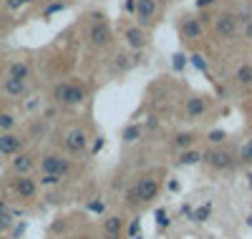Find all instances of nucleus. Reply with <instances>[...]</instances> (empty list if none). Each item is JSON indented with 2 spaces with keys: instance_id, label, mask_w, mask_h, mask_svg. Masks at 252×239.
Returning a JSON list of instances; mask_svg holds the SVG:
<instances>
[{
  "instance_id": "1",
  "label": "nucleus",
  "mask_w": 252,
  "mask_h": 239,
  "mask_svg": "<svg viewBox=\"0 0 252 239\" xmlns=\"http://www.w3.org/2000/svg\"><path fill=\"white\" fill-rule=\"evenodd\" d=\"M157 197H159V181L146 174V177L136 179V184L129 189L126 202H129L131 207H141V204H152Z\"/></svg>"
},
{
  "instance_id": "2",
  "label": "nucleus",
  "mask_w": 252,
  "mask_h": 239,
  "mask_svg": "<svg viewBox=\"0 0 252 239\" xmlns=\"http://www.w3.org/2000/svg\"><path fill=\"white\" fill-rule=\"evenodd\" d=\"M89 91H86V86L83 83H76V81H63V83H56V89H53V101L58 106H81L83 101H86Z\"/></svg>"
},
{
  "instance_id": "3",
  "label": "nucleus",
  "mask_w": 252,
  "mask_h": 239,
  "mask_svg": "<svg viewBox=\"0 0 252 239\" xmlns=\"http://www.w3.org/2000/svg\"><path fill=\"white\" fill-rule=\"evenodd\" d=\"M35 166L40 169V174H53V177H61V179H66L73 171V161L66 154H61V151H48V154H43Z\"/></svg>"
},
{
  "instance_id": "4",
  "label": "nucleus",
  "mask_w": 252,
  "mask_h": 239,
  "mask_svg": "<svg viewBox=\"0 0 252 239\" xmlns=\"http://www.w3.org/2000/svg\"><path fill=\"white\" fill-rule=\"evenodd\" d=\"M91 146V134L83 126H73L63 136V149H66V156H86Z\"/></svg>"
},
{
  "instance_id": "5",
  "label": "nucleus",
  "mask_w": 252,
  "mask_h": 239,
  "mask_svg": "<svg viewBox=\"0 0 252 239\" xmlns=\"http://www.w3.org/2000/svg\"><path fill=\"white\" fill-rule=\"evenodd\" d=\"M202 161L215 171H232L237 164L235 154L224 146H209L207 151H202Z\"/></svg>"
},
{
  "instance_id": "6",
  "label": "nucleus",
  "mask_w": 252,
  "mask_h": 239,
  "mask_svg": "<svg viewBox=\"0 0 252 239\" xmlns=\"http://www.w3.org/2000/svg\"><path fill=\"white\" fill-rule=\"evenodd\" d=\"M209 111H212V98H209V96L194 93V96H189V98L184 101V119H187V121H199V119H204Z\"/></svg>"
},
{
  "instance_id": "7",
  "label": "nucleus",
  "mask_w": 252,
  "mask_h": 239,
  "mask_svg": "<svg viewBox=\"0 0 252 239\" xmlns=\"http://www.w3.org/2000/svg\"><path fill=\"white\" fill-rule=\"evenodd\" d=\"M134 13L141 28L154 26V20L159 15V0H134Z\"/></svg>"
},
{
  "instance_id": "8",
  "label": "nucleus",
  "mask_w": 252,
  "mask_h": 239,
  "mask_svg": "<svg viewBox=\"0 0 252 239\" xmlns=\"http://www.w3.org/2000/svg\"><path fill=\"white\" fill-rule=\"evenodd\" d=\"M111 26L106 23V20H91V26H89V43L94 48H106L109 43H111Z\"/></svg>"
},
{
  "instance_id": "9",
  "label": "nucleus",
  "mask_w": 252,
  "mask_h": 239,
  "mask_svg": "<svg viewBox=\"0 0 252 239\" xmlns=\"http://www.w3.org/2000/svg\"><path fill=\"white\" fill-rule=\"evenodd\" d=\"M10 189H13V194L18 199L31 202V199H35V194H38V181L31 177V174H28V177H15Z\"/></svg>"
},
{
  "instance_id": "10",
  "label": "nucleus",
  "mask_w": 252,
  "mask_h": 239,
  "mask_svg": "<svg viewBox=\"0 0 252 239\" xmlns=\"http://www.w3.org/2000/svg\"><path fill=\"white\" fill-rule=\"evenodd\" d=\"M26 146V136H20L15 131H3L0 134V156H15Z\"/></svg>"
},
{
  "instance_id": "11",
  "label": "nucleus",
  "mask_w": 252,
  "mask_h": 239,
  "mask_svg": "<svg viewBox=\"0 0 252 239\" xmlns=\"http://www.w3.org/2000/svg\"><path fill=\"white\" fill-rule=\"evenodd\" d=\"M202 33H204V26H202V20H199L197 15H184V18L179 20V35H182L184 40L194 43V40L202 38Z\"/></svg>"
},
{
  "instance_id": "12",
  "label": "nucleus",
  "mask_w": 252,
  "mask_h": 239,
  "mask_svg": "<svg viewBox=\"0 0 252 239\" xmlns=\"http://www.w3.org/2000/svg\"><path fill=\"white\" fill-rule=\"evenodd\" d=\"M35 156L31 154V151H20V154H15L10 159V171L15 174V177H28V174L35 169Z\"/></svg>"
},
{
  "instance_id": "13",
  "label": "nucleus",
  "mask_w": 252,
  "mask_h": 239,
  "mask_svg": "<svg viewBox=\"0 0 252 239\" xmlns=\"http://www.w3.org/2000/svg\"><path fill=\"white\" fill-rule=\"evenodd\" d=\"M215 33L220 40H229L235 33H237V20L232 13H220L215 18Z\"/></svg>"
},
{
  "instance_id": "14",
  "label": "nucleus",
  "mask_w": 252,
  "mask_h": 239,
  "mask_svg": "<svg viewBox=\"0 0 252 239\" xmlns=\"http://www.w3.org/2000/svg\"><path fill=\"white\" fill-rule=\"evenodd\" d=\"M121 232H124V219L119 214H109L101 224V234L103 239H121Z\"/></svg>"
},
{
  "instance_id": "15",
  "label": "nucleus",
  "mask_w": 252,
  "mask_h": 239,
  "mask_svg": "<svg viewBox=\"0 0 252 239\" xmlns=\"http://www.w3.org/2000/svg\"><path fill=\"white\" fill-rule=\"evenodd\" d=\"M124 35H126L129 48H134V51H144L146 48V30L141 26H129Z\"/></svg>"
},
{
  "instance_id": "16",
  "label": "nucleus",
  "mask_w": 252,
  "mask_h": 239,
  "mask_svg": "<svg viewBox=\"0 0 252 239\" xmlns=\"http://www.w3.org/2000/svg\"><path fill=\"white\" fill-rule=\"evenodd\" d=\"M26 91H28V81H18V78H8V76H5V81H3V93H5L8 98H23Z\"/></svg>"
},
{
  "instance_id": "17",
  "label": "nucleus",
  "mask_w": 252,
  "mask_h": 239,
  "mask_svg": "<svg viewBox=\"0 0 252 239\" xmlns=\"http://www.w3.org/2000/svg\"><path fill=\"white\" fill-rule=\"evenodd\" d=\"M8 78H18V81H28L31 78V66L26 60H13L8 66Z\"/></svg>"
},
{
  "instance_id": "18",
  "label": "nucleus",
  "mask_w": 252,
  "mask_h": 239,
  "mask_svg": "<svg viewBox=\"0 0 252 239\" xmlns=\"http://www.w3.org/2000/svg\"><path fill=\"white\" fill-rule=\"evenodd\" d=\"M202 161V151L199 149H184V151H179V156H177V164L179 166H194V164H199Z\"/></svg>"
},
{
  "instance_id": "19",
  "label": "nucleus",
  "mask_w": 252,
  "mask_h": 239,
  "mask_svg": "<svg viewBox=\"0 0 252 239\" xmlns=\"http://www.w3.org/2000/svg\"><path fill=\"white\" fill-rule=\"evenodd\" d=\"M235 81H237L240 89H252V63H245V66L237 68Z\"/></svg>"
},
{
  "instance_id": "20",
  "label": "nucleus",
  "mask_w": 252,
  "mask_h": 239,
  "mask_svg": "<svg viewBox=\"0 0 252 239\" xmlns=\"http://www.w3.org/2000/svg\"><path fill=\"white\" fill-rule=\"evenodd\" d=\"M174 149H179V151H184V149H192L194 144H197V134H192V131H179L177 136H174Z\"/></svg>"
},
{
  "instance_id": "21",
  "label": "nucleus",
  "mask_w": 252,
  "mask_h": 239,
  "mask_svg": "<svg viewBox=\"0 0 252 239\" xmlns=\"http://www.w3.org/2000/svg\"><path fill=\"white\" fill-rule=\"evenodd\" d=\"M141 126L139 123H131V126H126L124 128V134H121V139H124V144H134V141H139L141 139Z\"/></svg>"
},
{
  "instance_id": "22",
  "label": "nucleus",
  "mask_w": 252,
  "mask_h": 239,
  "mask_svg": "<svg viewBox=\"0 0 252 239\" xmlns=\"http://www.w3.org/2000/svg\"><path fill=\"white\" fill-rule=\"evenodd\" d=\"M13 227H15V216H13V211H10V209L0 211V234H8Z\"/></svg>"
},
{
  "instance_id": "23",
  "label": "nucleus",
  "mask_w": 252,
  "mask_h": 239,
  "mask_svg": "<svg viewBox=\"0 0 252 239\" xmlns=\"http://www.w3.org/2000/svg\"><path fill=\"white\" fill-rule=\"evenodd\" d=\"M131 66H134V60H131L129 56H126V53L114 56V71H116V73H119V71H121V73H124V71H129Z\"/></svg>"
},
{
  "instance_id": "24",
  "label": "nucleus",
  "mask_w": 252,
  "mask_h": 239,
  "mask_svg": "<svg viewBox=\"0 0 252 239\" xmlns=\"http://www.w3.org/2000/svg\"><path fill=\"white\" fill-rule=\"evenodd\" d=\"M15 123H18V119L13 114H0V134L3 131H15Z\"/></svg>"
},
{
  "instance_id": "25",
  "label": "nucleus",
  "mask_w": 252,
  "mask_h": 239,
  "mask_svg": "<svg viewBox=\"0 0 252 239\" xmlns=\"http://www.w3.org/2000/svg\"><path fill=\"white\" fill-rule=\"evenodd\" d=\"M61 10H66V3H63V0H53V3H48V5H46L43 18H51L53 13H61Z\"/></svg>"
},
{
  "instance_id": "26",
  "label": "nucleus",
  "mask_w": 252,
  "mask_h": 239,
  "mask_svg": "<svg viewBox=\"0 0 252 239\" xmlns=\"http://www.w3.org/2000/svg\"><path fill=\"white\" fill-rule=\"evenodd\" d=\"M224 139H227V134H224V131H220V128H215V131H209V134H207V141L212 144V146H222V144H224Z\"/></svg>"
},
{
  "instance_id": "27",
  "label": "nucleus",
  "mask_w": 252,
  "mask_h": 239,
  "mask_svg": "<svg viewBox=\"0 0 252 239\" xmlns=\"http://www.w3.org/2000/svg\"><path fill=\"white\" fill-rule=\"evenodd\" d=\"M38 186H56L61 184V177H53V174H40V179H35Z\"/></svg>"
},
{
  "instance_id": "28",
  "label": "nucleus",
  "mask_w": 252,
  "mask_h": 239,
  "mask_svg": "<svg viewBox=\"0 0 252 239\" xmlns=\"http://www.w3.org/2000/svg\"><path fill=\"white\" fill-rule=\"evenodd\" d=\"M240 161H245V164H252V139L242 144V149H240Z\"/></svg>"
},
{
  "instance_id": "29",
  "label": "nucleus",
  "mask_w": 252,
  "mask_h": 239,
  "mask_svg": "<svg viewBox=\"0 0 252 239\" xmlns=\"http://www.w3.org/2000/svg\"><path fill=\"white\" fill-rule=\"evenodd\" d=\"M184 66H187V56L184 53H174L172 56V68L174 71H184Z\"/></svg>"
},
{
  "instance_id": "30",
  "label": "nucleus",
  "mask_w": 252,
  "mask_h": 239,
  "mask_svg": "<svg viewBox=\"0 0 252 239\" xmlns=\"http://www.w3.org/2000/svg\"><path fill=\"white\" fill-rule=\"evenodd\" d=\"M157 227H159V229H166V227H169V216H166L164 209L157 211Z\"/></svg>"
},
{
  "instance_id": "31",
  "label": "nucleus",
  "mask_w": 252,
  "mask_h": 239,
  "mask_svg": "<svg viewBox=\"0 0 252 239\" xmlns=\"http://www.w3.org/2000/svg\"><path fill=\"white\" fill-rule=\"evenodd\" d=\"M192 63H194V66H197L199 71H207V60H204V56H202V53H194V56H192Z\"/></svg>"
},
{
  "instance_id": "32",
  "label": "nucleus",
  "mask_w": 252,
  "mask_h": 239,
  "mask_svg": "<svg viewBox=\"0 0 252 239\" xmlns=\"http://www.w3.org/2000/svg\"><path fill=\"white\" fill-rule=\"evenodd\" d=\"M209 216V207H204V209H199V211H194V222H204Z\"/></svg>"
},
{
  "instance_id": "33",
  "label": "nucleus",
  "mask_w": 252,
  "mask_h": 239,
  "mask_svg": "<svg viewBox=\"0 0 252 239\" xmlns=\"http://www.w3.org/2000/svg\"><path fill=\"white\" fill-rule=\"evenodd\" d=\"M5 8L8 10H18V8H23V0H5Z\"/></svg>"
},
{
  "instance_id": "34",
  "label": "nucleus",
  "mask_w": 252,
  "mask_h": 239,
  "mask_svg": "<svg viewBox=\"0 0 252 239\" xmlns=\"http://www.w3.org/2000/svg\"><path fill=\"white\" fill-rule=\"evenodd\" d=\"M212 3H217V0H197V8L202 10V8H207V5H212Z\"/></svg>"
},
{
  "instance_id": "35",
  "label": "nucleus",
  "mask_w": 252,
  "mask_h": 239,
  "mask_svg": "<svg viewBox=\"0 0 252 239\" xmlns=\"http://www.w3.org/2000/svg\"><path fill=\"white\" fill-rule=\"evenodd\" d=\"M242 30H245V35L252 40V23H247V26H242Z\"/></svg>"
},
{
  "instance_id": "36",
  "label": "nucleus",
  "mask_w": 252,
  "mask_h": 239,
  "mask_svg": "<svg viewBox=\"0 0 252 239\" xmlns=\"http://www.w3.org/2000/svg\"><path fill=\"white\" fill-rule=\"evenodd\" d=\"M91 209H94V211H103V204H98V202H94V204H91Z\"/></svg>"
},
{
  "instance_id": "37",
  "label": "nucleus",
  "mask_w": 252,
  "mask_h": 239,
  "mask_svg": "<svg viewBox=\"0 0 252 239\" xmlns=\"http://www.w3.org/2000/svg\"><path fill=\"white\" fill-rule=\"evenodd\" d=\"M126 10H129V13H134V0H126Z\"/></svg>"
},
{
  "instance_id": "38",
  "label": "nucleus",
  "mask_w": 252,
  "mask_h": 239,
  "mask_svg": "<svg viewBox=\"0 0 252 239\" xmlns=\"http://www.w3.org/2000/svg\"><path fill=\"white\" fill-rule=\"evenodd\" d=\"M5 209H8V204H5L3 199H0V211H5Z\"/></svg>"
},
{
  "instance_id": "39",
  "label": "nucleus",
  "mask_w": 252,
  "mask_h": 239,
  "mask_svg": "<svg viewBox=\"0 0 252 239\" xmlns=\"http://www.w3.org/2000/svg\"><path fill=\"white\" fill-rule=\"evenodd\" d=\"M28 3H35V0H23V5H28Z\"/></svg>"
},
{
  "instance_id": "40",
  "label": "nucleus",
  "mask_w": 252,
  "mask_h": 239,
  "mask_svg": "<svg viewBox=\"0 0 252 239\" xmlns=\"http://www.w3.org/2000/svg\"><path fill=\"white\" fill-rule=\"evenodd\" d=\"M247 224H250V227H252V216H247Z\"/></svg>"
},
{
  "instance_id": "41",
  "label": "nucleus",
  "mask_w": 252,
  "mask_h": 239,
  "mask_svg": "<svg viewBox=\"0 0 252 239\" xmlns=\"http://www.w3.org/2000/svg\"><path fill=\"white\" fill-rule=\"evenodd\" d=\"M250 119H252V106H250Z\"/></svg>"
},
{
  "instance_id": "42",
  "label": "nucleus",
  "mask_w": 252,
  "mask_h": 239,
  "mask_svg": "<svg viewBox=\"0 0 252 239\" xmlns=\"http://www.w3.org/2000/svg\"><path fill=\"white\" fill-rule=\"evenodd\" d=\"M51 3H53V0H51Z\"/></svg>"
}]
</instances>
